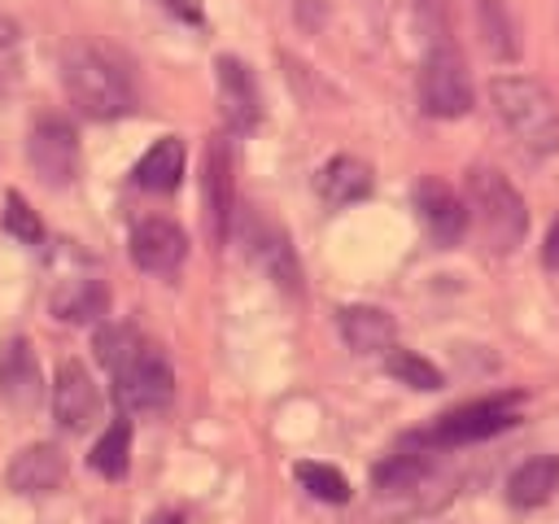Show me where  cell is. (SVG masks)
Listing matches in <instances>:
<instances>
[{"instance_id": "obj_1", "label": "cell", "mask_w": 559, "mask_h": 524, "mask_svg": "<svg viewBox=\"0 0 559 524\" xmlns=\"http://www.w3.org/2000/svg\"><path fill=\"white\" fill-rule=\"evenodd\" d=\"M489 105L507 135L528 157H555L559 153V100L555 92L533 74H498L489 83Z\"/></svg>"}, {"instance_id": "obj_2", "label": "cell", "mask_w": 559, "mask_h": 524, "mask_svg": "<svg viewBox=\"0 0 559 524\" xmlns=\"http://www.w3.org/2000/svg\"><path fill=\"white\" fill-rule=\"evenodd\" d=\"M61 83H66V96L79 114L96 118V122H109V118H122L131 114V83H127V70L92 48V44H70L61 52Z\"/></svg>"}, {"instance_id": "obj_3", "label": "cell", "mask_w": 559, "mask_h": 524, "mask_svg": "<svg viewBox=\"0 0 559 524\" xmlns=\"http://www.w3.org/2000/svg\"><path fill=\"white\" fill-rule=\"evenodd\" d=\"M463 201H467V218H476V227L493 253H511L515 245H524L528 210L507 175H498L493 166H472L467 183H463Z\"/></svg>"}, {"instance_id": "obj_4", "label": "cell", "mask_w": 559, "mask_h": 524, "mask_svg": "<svg viewBox=\"0 0 559 524\" xmlns=\"http://www.w3.org/2000/svg\"><path fill=\"white\" fill-rule=\"evenodd\" d=\"M114 397L127 415H153V410H166L170 397H175V371L166 362V354L148 341H140L114 371Z\"/></svg>"}, {"instance_id": "obj_5", "label": "cell", "mask_w": 559, "mask_h": 524, "mask_svg": "<svg viewBox=\"0 0 559 524\" xmlns=\"http://www.w3.org/2000/svg\"><path fill=\"white\" fill-rule=\"evenodd\" d=\"M419 109L428 118H463L472 109V79L463 52L450 44V35L432 39L424 66H419Z\"/></svg>"}, {"instance_id": "obj_6", "label": "cell", "mask_w": 559, "mask_h": 524, "mask_svg": "<svg viewBox=\"0 0 559 524\" xmlns=\"http://www.w3.org/2000/svg\"><path fill=\"white\" fill-rule=\"evenodd\" d=\"M515 419H520L515 397H480V402H467V406H454L450 415H441L419 441L424 445H472L493 432H507Z\"/></svg>"}, {"instance_id": "obj_7", "label": "cell", "mask_w": 559, "mask_h": 524, "mask_svg": "<svg viewBox=\"0 0 559 524\" xmlns=\"http://www.w3.org/2000/svg\"><path fill=\"white\" fill-rule=\"evenodd\" d=\"M26 162L48 188H66L79 175V135L66 118H39L26 135Z\"/></svg>"}, {"instance_id": "obj_8", "label": "cell", "mask_w": 559, "mask_h": 524, "mask_svg": "<svg viewBox=\"0 0 559 524\" xmlns=\"http://www.w3.org/2000/svg\"><path fill=\"white\" fill-rule=\"evenodd\" d=\"M52 419L66 432H87L100 419V389L79 358H66L52 376Z\"/></svg>"}, {"instance_id": "obj_9", "label": "cell", "mask_w": 559, "mask_h": 524, "mask_svg": "<svg viewBox=\"0 0 559 524\" xmlns=\"http://www.w3.org/2000/svg\"><path fill=\"white\" fill-rule=\"evenodd\" d=\"M415 214H419V223H424V231L441 245V249H450V245H459L463 240V231H467V201L445 183V179H437V175H424L419 183H415Z\"/></svg>"}, {"instance_id": "obj_10", "label": "cell", "mask_w": 559, "mask_h": 524, "mask_svg": "<svg viewBox=\"0 0 559 524\" xmlns=\"http://www.w3.org/2000/svg\"><path fill=\"white\" fill-rule=\"evenodd\" d=\"M188 258V236L170 218H140L131 227V262L148 275H175Z\"/></svg>"}, {"instance_id": "obj_11", "label": "cell", "mask_w": 559, "mask_h": 524, "mask_svg": "<svg viewBox=\"0 0 559 524\" xmlns=\"http://www.w3.org/2000/svg\"><path fill=\"white\" fill-rule=\"evenodd\" d=\"M0 402L17 415H31L44 402V376L31 341L13 336L0 345Z\"/></svg>"}, {"instance_id": "obj_12", "label": "cell", "mask_w": 559, "mask_h": 524, "mask_svg": "<svg viewBox=\"0 0 559 524\" xmlns=\"http://www.w3.org/2000/svg\"><path fill=\"white\" fill-rule=\"evenodd\" d=\"M214 87H218L223 122H227L231 131H253L258 118H262V100H258V83H253V74L245 70V61L218 57V61H214Z\"/></svg>"}, {"instance_id": "obj_13", "label": "cell", "mask_w": 559, "mask_h": 524, "mask_svg": "<svg viewBox=\"0 0 559 524\" xmlns=\"http://www.w3.org/2000/svg\"><path fill=\"white\" fill-rule=\"evenodd\" d=\"M4 480L13 493H52L66 485V454L48 441H35L9 458Z\"/></svg>"}, {"instance_id": "obj_14", "label": "cell", "mask_w": 559, "mask_h": 524, "mask_svg": "<svg viewBox=\"0 0 559 524\" xmlns=\"http://www.w3.org/2000/svg\"><path fill=\"white\" fill-rule=\"evenodd\" d=\"M245 245H249V258L266 271V279H275L284 293H301V262H297V253L280 227L253 218L245 231Z\"/></svg>"}, {"instance_id": "obj_15", "label": "cell", "mask_w": 559, "mask_h": 524, "mask_svg": "<svg viewBox=\"0 0 559 524\" xmlns=\"http://www.w3.org/2000/svg\"><path fill=\"white\" fill-rule=\"evenodd\" d=\"M336 327L354 354H389L397 345V323L380 306H345L336 314Z\"/></svg>"}, {"instance_id": "obj_16", "label": "cell", "mask_w": 559, "mask_h": 524, "mask_svg": "<svg viewBox=\"0 0 559 524\" xmlns=\"http://www.w3.org/2000/svg\"><path fill=\"white\" fill-rule=\"evenodd\" d=\"M205 214H210V236L214 240H227L231 231V157L227 148L214 140L205 148Z\"/></svg>"}, {"instance_id": "obj_17", "label": "cell", "mask_w": 559, "mask_h": 524, "mask_svg": "<svg viewBox=\"0 0 559 524\" xmlns=\"http://www.w3.org/2000/svg\"><path fill=\"white\" fill-rule=\"evenodd\" d=\"M559 489V458L550 454H537V458H524L511 480H507V502L520 507V511H533V507H546Z\"/></svg>"}, {"instance_id": "obj_18", "label": "cell", "mask_w": 559, "mask_h": 524, "mask_svg": "<svg viewBox=\"0 0 559 524\" xmlns=\"http://www.w3.org/2000/svg\"><path fill=\"white\" fill-rule=\"evenodd\" d=\"M183 166H188L183 140L162 135V140L148 144V153L135 162V188H144V192H175L179 179H183Z\"/></svg>"}, {"instance_id": "obj_19", "label": "cell", "mask_w": 559, "mask_h": 524, "mask_svg": "<svg viewBox=\"0 0 559 524\" xmlns=\"http://www.w3.org/2000/svg\"><path fill=\"white\" fill-rule=\"evenodd\" d=\"M371 192V170H367V162H358V157H332L323 170H319V196L328 201V205H354V201H362Z\"/></svg>"}, {"instance_id": "obj_20", "label": "cell", "mask_w": 559, "mask_h": 524, "mask_svg": "<svg viewBox=\"0 0 559 524\" xmlns=\"http://www.w3.org/2000/svg\"><path fill=\"white\" fill-rule=\"evenodd\" d=\"M109 306V293L96 279H70L52 293V314L66 323H96Z\"/></svg>"}, {"instance_id": "obj_21", "label": "cell", "mask_w": 559, "mask_h": 524, "mask_svg": "<svg viewBox=\"0 0 559 524\" xmlns=\"http://www.w3.org/2000/svg\"><path fill=\"white\" fill-rule=\"evenodd\" d=\"M87 463H92V472H100L105 480L127 476V463H131V424H127V419H114V424L100 432V441L92 445Z\"/></svg>"}, {"instance_id": "obj_22", "label": "cell", "mask_w": 559, "mask_h": 524, "mask_svg": "<svg viewBox=\"0 0 559 524\" xmlns=\"http://www.w3.org/2000/svg\"><path fill=\"white\" fill-rule=\"evenodd\" d=\"M384 371H389L393 380H402V384L419 389V393L441 389V371H437L428 358H419V354H411V349H397V345L384 354Z\"/></svg>"}, {"instance_id": "obj_23", "label": "cell", "mask_w": 559, "mask_h": 524, "mask_svg": "<svg viewBox=\"0 0 559 524\" xmlns=\"http://www.w3.org/2000/svg\"><path fill=\"white\" fill-rule=\"evenodd\" d=\"M297 480L319 502H345L349 498V480L328 463H297Z\"/></svg>"}, {"instance_id": "obj_24", "label": "cell", "mask_w": 559, "mask_h": 524, "mask_svg": "<svg viewBox=\"0 0 559 524\" xmlns=\"http://www.w3.org/2000/svg\"><path fill=\"white\" fill-rule=\"evenodd\" d=\"M424 454H415V450H402V454H389L384 463H376V485L380 489H411L419 476H424Z\"/></svg>"}, {"instance_id": "obj_25", "label": "cell", "mask_w": 559, "mask_h": 524, "mask_svg": "<svg viewBox=\"0 0 559 524\" xmlns=\"http://www.w3.org/2000/svg\"><path fill=\"white\" fill-rule=\"evenodd\" d=\"M140 341H144V336H140L131 323H109V327H100V332H96V358L105 362V371H114V367H118V362H122Z\"/></svg>"}, {"instance_id": "obj_26", "label": "cell", "mask_w": 559, "mask_h": 524, "mask_svg": "<svg viewBox=\"0 0 559 524\" xmlns=\"http://www.w3.org/2000/svg\"><path fill=\"white\" fill-rule=\"evenodd\" d=\"M480 31H485L489 52H498V57H511L515 52V31L507 22L502 0H480Z\"/></svg>"}, {"instance_id": "obj_27", "label": "cell", "mask_w": 559, "mask_h": 524, "mask_svg": "<svg viewBox=\"0 0 559 524\" xmlns=\"http://www.w3.org/2000/svg\"><path fill=\"white\" fill-rule=\"evenodd\" d=\"M4 231L17 236L22 245H39V240H44V223H39V214H35L17 192L4 196Z\"/></svg>"}, {"instance_id": "obj_28", "label": "cell", "mask_w": 559, "mask_h": 524, "mask_svg": "<svg viewBox=\"0 0 559 524\" xmlns=\"http://www.w3.org/2000/svg\"><path fill=\"white\" fill-rule=\"evenodd\" d=\"M542 262L550 266V271H559V218L550 223V231H546V245H542Z\"/></svg>"}, {"instance_id": "obj_29", "label": "cell", "mask_w": 559, "mask_h": 524, "mask_svg": "<svg viewBox=\"0 0 559 524\" xmlns=\"http://www.w3.org/2000/svg\"><path fill=\"white\" fill-rule=\"evenodd\" d=\"M170 13H179L183 22H201V4L197 0H162Z\"/></svg>"}, {"instance_id": "obj_30", "label": "cell", "mask_w": 559, "mask_h": 524, "mask_svg": "<svg viewBox=\"0 0 559 524\" xmlns=\"http://www.w3.org/2000/svg\"><path fill=\"white\" fill-rule=\"evenodd\" d=\"M153 524H179V515H157Z\"/></svg>"}]
</instances>
